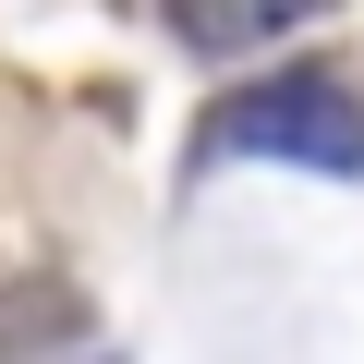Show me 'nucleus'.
Returning a JSON list of instances; mask_svg holds the SVG:
<instances>
[{"mask_svg":"<svg viewBox=\"0 0 364 364\" xmlns=\"http://www.w3.org/2000/svg\"><path fill=\"white\" fill-rule=\"evenodd\" d=\"M195 158H279V170L364 182V109H352V85H328V73H267V85H231V97L195 122Z\"/></svg>","mask_w":364,"mask_h":364,"instance_id":"f257e3e1","label":"nucleus"},{"mask_svg":"<svg viewBox=\"0 0 364 364\" xmlns=\"http://www.w3.org/2000/svg\"><path fill=\"white\" fill-rule=\"evenodd\" d=\"M158 13H170V37L195 49V61H255L291 25H328L340 0H158Z\"/></svg>","mask_w":364,"mask_h":364,"instance_id":"f03ea898","label":"nucleus"},{"mask_svg":"<svg viewBox=\"0 0 364 364\" xmlns=\"http://www.w3.org/2000/svg\"><path fill=\"white\" fill-rule=\"evenodd\" d=\"M25 340H85V304H61V291H13V304H0V352H25Z\"/></svg>","mask_w":364,"mask_h":364,"instance_id":"7ed1b4c3","label":"nucleus"}]
</instances>
